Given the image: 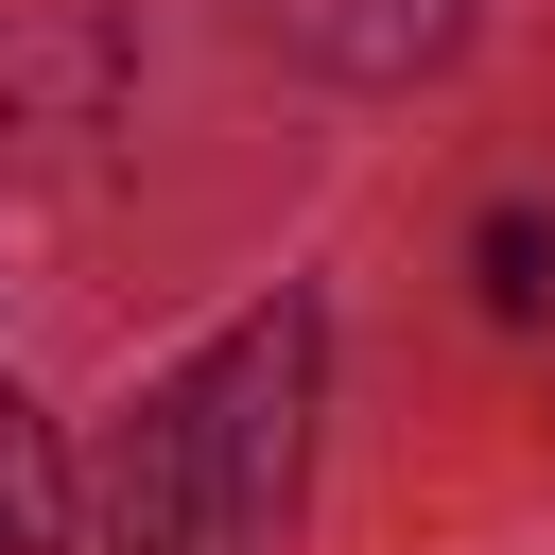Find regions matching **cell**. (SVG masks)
Segmentation results:
<instances>
[{"instance_id":"cell-1","label":"cell","mask_w":555,"mask_h":555,"mask_svg":"<svg viewBox=\"0 0 555 555\" xmlns=\"http://www.w3.org/2000/svg\"><path fill=\"white\" fill-rule=\"evenodd\" d=\"M312 295L225 312L156 399H121L104 468H87V555H278L295 520V451H312Z\"/></svg>"},{"instance_id":"cell-2","label":"cell","mask_w":555,"mask_h":555,"mask_svg":"<svg viewBox=\"0 0 555 555\" xmlns=\"http://www.w3.org/2000/svg\"><path fill=\"white\" fill-rule=\"evenodd\" d=\"M278 52H312V69H347V87H416V69H451V35H468V0H243Z\"/></svg>"},{"instance_id":"cell-3","label":"cell","mask_w":555,"mask_h":555,"mask_svg":"<svg viewBox=\"0 0 555 555\" xmlns=\"http://www.w3.org/2000/svg\"><path fill=\"white\" fill-rule=\"evenodd\" d=\"M0 555H69V451L17 382H0Z\"/></svg>"},{"instance_id":"cell-4","label":"cell","mask_w":555,"mask_h":555,"mask_svg":"<svg viewBox=\"0 0 555 555\" xmlns=\"http://www.w3.org/2000/svg\"><path fill=\"white\" fill-rule=\"evenodd\" d=\"M486 312H555V225H538V208L486 225Z\"/></svg>"}]
</instances>
